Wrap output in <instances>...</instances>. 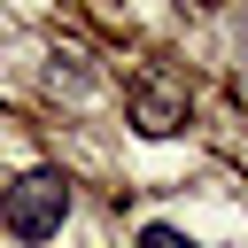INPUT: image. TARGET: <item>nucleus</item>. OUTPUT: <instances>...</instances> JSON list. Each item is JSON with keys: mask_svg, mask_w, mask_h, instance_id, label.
I'll use <instances>...</instances> for the list:
<instances>
[{"mask_svg": "<svg viewBox=\"0 0 248 248\" xmlns=\"http://www.w3.org/2000/svg\"><path fill=\"white\" fill-rule=\"evenodd\" d=\"M132 116H140V132L147 140H170V132H186V93H170V85H132Z\"/></svg>", "mask_w": 248, "mask_h": 248, "instance_id": "f03ea898", "label": "nucleus"}, {"mask_svg": "<svg viewBox=\"0 0 248 248\" xmlns=\"http://www.w3.org/2000/svg\"><path fill=\"white\" fill-rule=\"evenodd\" d=\"M62 225H70V178H62V170H23V178L0 194V232H8V240L39 248V240H54Z\"/></svg>", "mask_w": 248, "mask_h": 248, "instance_id": "f257e3e1", "label": "nucleus"}, {"mask_svg": "<svg viewBox=\"0 0 248 248\" xmlns=\"http://www.w3.org/2000/svg\"><path fill=\"white\" fill-rule=\"evenodd\" d=\"M140 248H194L178 225H140Z\"/></svg>", "mask_w": 248, "mask_h": 248, "instance_id": "7ed1b4c3", "label": "nucleus"}]
</instances>
